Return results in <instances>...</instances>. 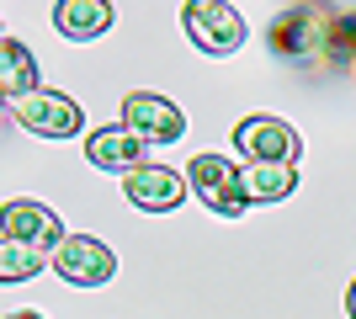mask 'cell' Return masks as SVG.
I'll use <instances>...</instances> for the list:
<instances>
[{
    "mask_svg": "<svg viewBox=\"0 0 356 319\" xmlns=\"http://www.w3.org/2000/svg\"><path fill=\"white\" fill-rule=\"evenodd\" d=\"M266 43L293 69H330V6H287L271 22Z\"/></svg>",
    "mask_w": 356,
    "mask_h": 319,
    "instance_id": "6da1fadb",
    "label": "cell"
},
{
    "mask_svg": "<svg viewBox=\"0 0 356 319\" xmlns=\"http://www.w3.org/2000/svg\"><path fill=\"white\" fill-rule=\"evenodd\" d=\"M181 27H186L197 54H213V59H229L245 43V16L234 6H223V0H192L181 11Z\"/></svg>",
    "mask_w": 356,
    "mask_h": 319,
    "instance_id": "7a4b0ae2",
    "label": "cell"
},
{
    "mask_svg": "<svg viewBox=\"0 0 356 319\" xmlns=\"http://www.w3.org/2000/svg\"><path fill=\"white\" fill-rule=\"evenodd\" d=\"M234 149L245 154V165H293L303 144H298V133L287 128L282 117L250 112V117L234 128Z\"/></svg>",
    "mask_w": 356,
    "mask_h": 319,
    "instance_id": "3957f363",
    "label": "cell"
},
{
    "mask_svg": "<svg viewBox=\"0 0 356 319\" xmlns=\"http://www.w3.org/2000/svg\"><path fill=\"white\" fill-rule=\"evenodd\" d=\"M186 186L197 192V202L218 218H239L245 213V192H239V165H229L223 154H197L186 165Z\"/></svg>",
    "mask_w": 356,
    "mask_h": 319,
    "instance_id": "277c9868",
    "label": "cell"
},
{
    "mask_svg": "<svg viewBox=\"0 0 356 319\" xmlns=\"http://www.w3.org/2000/svg\"><path fill=\"white\" fill-rule=\"evenodd\" d=\"M0 240L27 245V250H38V256H43L48 245H54V250L64 245V224H59V213L48 208V202H38V197H11V202H0Z\"/></svg>",
    "mask_w": 356,
    "mask_h": 319,
    "instance_id": "5b68a950",
    "label": "cell"
},
{
    "mask_svg": "<svg viewBox=\"0 0 356 319\" xmlns=\"http://www.w3.org/2000/svg\"><path fill=\"white\" fill-rule=\"evenodd\" d=\"M54 272L70 282V288H102L118 272V256L106 250L96 234H64V245L54 250Z\"/></svg>",
    "mask_w": 356,
    "mask_h": 319,
    "instance_id": "8992f818",
    "label": "cell"
},
{
    "mask_svg": "<svg viewBox=\"0 0 356 319\" xmlns=\"http://www.w3.org/2000/svg\"><path fill=\"white\" fill-rule=\"evenodd\" d=\"M122 128L134 138H144V144H176L186 133V112L154 91H134L122 101Z\"/></svg>",
    "mask_w": 356,
    "mask_h": 319,
    "instance_id": "52a82bcc",
    "label": "cell"
},
{
    "mask_svg": "<svg viewBox=\"0 0 356 319\" xmlns=\"http://www.w3.org/2000/svg\"><path fill=\"white\" fill-rule=\"evenodd\" d=\"M11 112H16V122H22L27 133H38V138H74L80 128H86L80 106H74L70 96H59V91H43V85H38L32 96H22Z\"/></svg>",
    "mask_w": 356,
    "mask_h": 319,
    "instance_id": "ba28073f",
    "label": "cell"
},
{
    "mask_svg": "<svg viewBox=\"0 0 356 319\" xmlns=\"http://www.w3.org/2000/svg\"><path fill=\"white\" fill-rule=\"evenodd\" d=\"M122 186H128V202H134L138 213H170L186 197V176L170 170V165H144V170H134V176H122Z\"/></svg>",
    "mask_w": 356,
    "mask_h": 319,
    "instance_id": "9c48e42d",
    "label": "cell"
},
{
    "mask_svg": "<svg viewBox=\"0 0 356 319\" xmlns=\"http://www.w3.org/2000/svg\"><path fill=\"white\" fill-rule=\"evenodd\" d=\"M144 138H134L128 128H96V133L86 138V160L96 170H118V176H134V170H144Z\"/></svg>",
    "mask_w": 356,
    "mask_h": 319,
    "instance_id": "30bf717a",
    "label": "cell"
},
{
    "mask_svg": "<svg viewBox=\"0 0 356 319\" xmlns=\"http://www.w3.org/2000/svg\"><path fill=\"white\" fill-rule=\"evenodd\" d=\"M38 91V59H32L27 43L16 38H0V101H22V96Z\"/></svg>",
    "mask_w": 356,
    "mask_h": 319,
    "instance_id": "8fae6325",
    "label": "cell"
},
{
    "mask_svg": "<svg viewBox=\"0 0 356 319\" xmlns=\"http://www.w3.org/2000/svg\"><path fill=\"white\" fill-rule=\"evenodd\" d=\"M54 27L74 43H90V38H102L112 27V6L106 0H59L54 6Z\"/></svg>",
    "mask_w": 356,
    "mask_h": 319,
    "instance_id": "7c38bea8",
    "label": "cell"
},
{
    "mask_svg": "<svg viewBox=\"0 0 356 319\" xmlns=\"http://www.w3.org/2000/svg\"><path fill=\"white\" fill-rule=\"evenodd\" d=\"M298 186L293 165H245L239 170V192H245V208L250 202H287Z\"/></svg>",
    "mask_w": 356,
    "mask_h": 319,
    "instance_id": "4fadbf2b",
    "label": "cell"
},
{
    "mask_svg": "<svg viewBox=\"0 0 356 319\" xmlns=\"http://www.w3.org/2000/svg\"><path fill=\"white\" fill-rule=\"evenodd\" d=\"M38 272H43V256H38V250L0 240V282H6V288H11V282H27V277H38Z\"/></svg>",
    "mask_w": 356,
    "mask_h": 319,
    "instance_id": "5bb4252c",
    "label": "cell"
},
{
    "mask_svg": "<svg viewBox=\"0 0 356 319\" xmlns=\"http://www.w3.org/2000/svg\"><path fill=\"white\" fill-rule=\"evenodd\" d=\"M346 314L356 319V277H351V288H346Z\"/></svg>",
    "mask_w": 356,
    "mask_h": 319,
    "instance_id": "9a60e30c",
    "label": "cell"
},
{
    "mask_svg": "<svg viewBox=\"0 0 356 319\" xmlns=\"http://www.w3.org/2000/svg\"><path fill=\"white\" fill-rule=\"evenodd\" d=\"M6 319H43L38 309H22V314H6Z\"/></svg>",
    "mask_w": 356,
    "mask_h": 319,
    "instance_id": "2e32d148",
    "label": "cell"
},
{
    "mask_svg": "<svg viewBox=\"0 0 356 319\" xmlns=\"http://www.w3.org/2000/svg\"><path fill=\"white\" fill-rule=\"evenodd\" d=\"M351 69H356V59H351Z\"/></svg>",
    "mask_w": 356,
    "mask_h": 319,
    "instance_id": "e0dca14e",
    "label": "cell"
},
{
    "mask_svg": "<svg viewBox=\"0 0 356 319\" xmlns=\"http://www.w3.org/2000/svg\"><path fill=\"white\" fill-rule=\"evenodd\" d=\"M0 38H6V32H0Z\"/></svg>",
    "mask_w": 356,
    "mask_h": 319,
    "instance_id": "ac0fdd59",
    "label": "cell"
}]
</instances>
